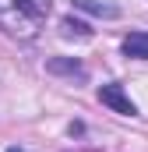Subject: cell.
<instances>
[{
	"instance_id": "4",
	"label": "cell",
	"mask_w": 148,
	"mask_h": 152,
	"mask_svg": "<svg viewBox=\"0 0 148 152\" xmlns=\"http://www.w3.org/2000/svg\"><path fill=\"white\" fill-rule=\"evenodd\" d=\"M78 11H88V14H95V18H116L120 14V7L116 4H106V0H71Z\"/></svg>"
},
{
	"instance_id": "5",
	"label": "cell",
	"mask_w": 148,
	"mask_h": 152,
	"mask_svg": "<svg viewBox=\"0 0 148 152\" xmlns=\"http://www.w3.org/2000/svg\"><path fill=\"white\" fill-rule=\"evenodd\" d=\"M46 71H49V75H71V78H85V67H81L78 60H64V57H53V60H46Z\"/></svg>"
},
{
	"instance_id": "3",
	"label": "cell",
	"mask_w": 148,
	"mask_h": 152,
	"mask_svg": "<svg viewBox=\"0 0 148 152\" xmlns=\"http://www.w3.org/2000/svg\"><path fill=\"white\" fill-rule=\"evenodd\" d=\"M123 53L131 60H148V32H131L123 39Z\"/></svg>"
},
{
	"instance_id": "7",
	"label": "cell",
	"mask_w": 148,
	"mask_h": 152,
	"mask_svg": "<svg viewBox=\"0 0 148 152\" xmlns=\"http://www.w3.org/2000/svg\"><path fill=\"white\" fill-rule=\"evenodd\" d=\"M7 152H25V149H7Z\"/></svg>"
},
{
	"instance_id": "1",
	"label": "cell",
	"mask_w": 148,
	"mask_h": 152,
	"mask_svg": "<svg viewBox=\"0 0 148 152\" xmlns=\"http://www.w3.org/2000/svg\"><path fill=\"white\" fill-rule=\"evenodd\" d=\"M49 18V0H0V28L18 39H32Z\"/></svg>"
},
{
	"instance_id": "6",
	"label": "cell",
	"mask_w": 148,
	"mask_h": 152,
	"mask_svg": "<svg viewBox=\"0 0 148 152\" xmlns=\"http://www.w3.org/2000/svg\"><path fill=\"white\" fill-rule=\"evenodd\" d=\"M60 32L67 39H92V28H88L85 21H74V18H64V21H60Z\"/></svg>"
},
{
	"instance_id": "2",
	"label": "cell",
	"mask_w": 148,
	"mask_h": 152,
	"mask_svg": "<svg viewBox=\"0 0 148 152\" xmlns=\"http://www.w3.org/2000/svg\"><path fill=\"white\" fill-rule=\"evenodd\" d=\"M99 99H102V106H110L113 113H123V117L138 113V106L131 103V96H127L120 85H102V88H99Z\"/></svg>"
}]
</instances>
